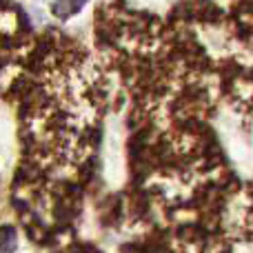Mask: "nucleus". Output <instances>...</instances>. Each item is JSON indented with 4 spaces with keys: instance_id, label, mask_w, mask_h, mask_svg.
<instances>
[{
    "instance_id": "obj_1",
    "label": "nucleus",
    "mask_w": 253,
    "mask_h": 253,
    "mask_svg": "<svg viewBox=\"0 0 253 253\" xmlns=\"http://www.w3.org/2000/svg\"><path fill=\"white\" fill-rule=\"evenodd\" d=\"M84 0H58L56 2V13L58 16H69V13H76L80 7H83Z\"/></svg>"
}]
</instances>
